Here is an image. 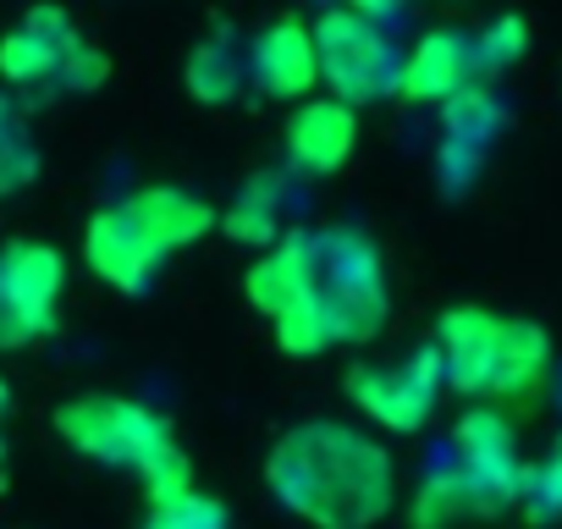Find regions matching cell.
<instances>
[{
	"label": "cell",
	"mask_w": 562,
	"mask_h": 529,
	"mask_svg": "<svg viewBox=\"0 0 562 529\" xmlns=\"http://www.w3.org/2000/svg\"><path fill=\"white\" fill-rule=\"evenodd\" d=\"M248 72L270 100H310V89L321 83L315 67V34L299 18H276L248 40Z\"/></svg>",
	"instance_id": "4fadbf2b"
},
{
	"label": "cell",
	"mask_w": 562,
	"mask_h": 529,
	"mask_svg": "<svg viewBox=\"0 0 562 529\" xmlns=\"http://www.w3.org/2000/svg\"><path fill=\"white\" fill-rule=\"evenodd\" d=\"M469 83H480V72H474V40L458 34V29H430L403 56V72H397V94L414 100V105H447Z\"/></svg>",
	"instance_id": "5bb4252c"
},
{
	"label": "cell",
	"mask_w": 562,
	"mask_h": 529,
	"mask_svg": "<svg viewBox=\"0 0 562 529\" xmlns=\"http://www.w3.org/2000/svg\"><path fill=\"white\" fill-rule=\"evenodd\" d=\"M315 293L331 304L348 348H364L381 337V326L392 315V293H386V264H381V248L370 243V232L315 226Z\"/></svg>",
	"instance_id": "277c9868"
},
{
	"label": "cell",
	"mask_w": 562,
	"mask_h": 529,
	"mask_svg": "<svg viewBox=\"0 0 562 529\" xmlns=\"http://www.w3.org/2000/svg\"><path fill=\"white\" fill-rule=\"evenodd\" d=\"M397 7H403V0H348V12H359V18H370V23L386 18V12H397Z\"/></svg>",
	"instance_id": "cb8c5ba5"
},
{
	"label": "cell",
	"mask_w": 562,
	"mask_h": 529,
	"mask_svg": "<svg viewBox=\"0 0 562 529\" xmlns=\"http://www.w3.org/2000/svg\"><path fill=\"white\" fill-rule=\"evenodd\" d=\"M551 375V337L540 320H507V348H502V375H496V397L502 403H529L540 397Z\"/></svg>",
	"instance_id": "e0dca14e"
},
{
	"label": "cell",
	"mask_w": 562,
	"mask_h": 529,
	"mask_svg": "<svg viewBox=\"0 0 562 529\" xmlns=\"http://www.w3.org/2000/svg\"><path fill=\"white\" fill-rule=\"evenodd\" d=\"M359 149V116L337 100H304L288 122V160L304 177H331Z\"/></svg>",
	"instance_id": "9a60e30c"
},
{
	"label": "cell",
	"mask_w": 562,
	"mask_h": 529,
	"mask_svg": "<svg viewBox=\"0 0 562 529\" xmlns=\"http://www.w3.org/2000/svg\"><path fill=\"white\" fill-rule=\"evenodd\" d=\"M281 215H288V177L281 171H254L232 193V204L215 215V226L232 243H243V248H270L281 237Z\"/></svg>",
	"instance_id": "2e32d148"
},
{
	"label": "cell",
	"mask_w": 562,
	"mask_h": 529,
	"mask_svg": "<svg viewBox=\"0 0 562 529\" xmlns=\"http://www.w3.org/2000/svg\"><path fill=\"white\" fill-rule=\"evenodd\" d=\"M243 293L248 304L265 315V320H281L288 309H299L310 293H315V232H281L243 277Z\"/></svg>",
	"instance_id": "7c38bea8"
},
{
	"label": "cell",
	"mask_w": 562,
	"mask_h": 529,
	"mask_svg": "<svg viewBox=\"0 0 562 529\" xmlns=\"http://www.w3.org/2000/svg\"><path fill=\"white\" fill-rule=\"evenodd\" d=\"M436 353H441V386L463 397H496L502 348H507V315L480 304H452L436 320Z\"/></svg>",
	"instance_id": "9c48e42d"
},
{
	"label": "cell",
	"mask_w": 562,
	"mask_h": 529,
	"mask_svg": "<svg viewBox=\"0 0 562 529\" xmlns=\"http://www.w3.org/2000/svg\"><path fill=\"white\" fill-rule=\"evenodd\" d=\"M310 34H315L321 83L331 89L337 105L359 111V105H375V100H392L397 94L403 56L392 50V40H386L381 23H370V18H359L348 7H326Z\"/></svg>",
	"instance_id": "5b68a950"
},
{
	"label": "cell",
	"mask_w": 562,
	"mask_h": 529,
	"mask_svg": "<svg viewBox=\"0 0 562 529\" xmlns=\"http://www.w3.org/2000/svg\"><path fill=\"white\" fill-rule=\"evenodd\" d=\"M144 529H226V507L215 496H204V491H188L177 502L149 507Z\"/></svg>",
	"instance_id": "603a6c76"
},
{
	"label": "cell",
	"mask_w": 562,
	"mask_h": 529,
	"mask_svg": "<svg viewBox=\"0 0 562 529\" xmlns=\"http://www.w3.org/2000/svg\"><path fill=\"white\" fill-rule=\"evenodd\" d=\"M524 50H529V23L507 12L474 40V72H507L513 61H524Z\"/></svg>",
	"instance_id": "7402d4cb"
},
{
	"label": "cell",
	"mask_w": 562,
	"mask_h": 529,
	"mask_svg": "<svg viewBox=\"0 0 562 529\" xmlns=\"http://www.w3.org/2000/svg\"><path fill=\"white\" fill-rule=\"evenodd\" d=\"M56 436L78 458L105 463V469H133V474H149L160 458L177 452L171 419L155 414L149 403H133V397H116V392L67 397L56 408Z\"/></svg>",
	"instance_id": "3957f363"
},
{
	"label": "cell",
	"mask_w": 562,
	"mask_h": 529,
	"mask_svg": "<svg viewBox=\"0 0 562 529\" xmlns=\"http://www.w3.org/2000/svg\"><path fill=\"white\" fill-rule=\"evenodd\" d=\"M215 204L188 193V188H133L127 199L105 204L89 226H83V264L116 293L138 299L155 288L160 264L182 248H193L199 237L215 232Z\"/></svg>",
	"instance_id": "7a4b0ae2"
},
{
	"label": "cell",
	"mask_w": 562,
	"mask_h": 529,
	"mask_svg": "<svg viewBox=\"0 0 562 529\" xmlns=\"http://www.w3.org/2000/svg\"><path fill=\"white\" fill-rule=\"evenodd\" d=\"M40 177V144L29 138V122L12 100H0V199L23 193Z\"/></svg>",
	"instance_id": "d6986e66"
},
{
	"label": "cell",
	"mask_w": 562,
	"mask_h": 529,
	"mask_svg": "<svg viewBox=\"0 0 562 529\" xmlns=\"http://www.w3.org/2000/svg\"><path fill=\"white\" fill-rule=\"evenodd\" d=\"M342 392L392 436H419L436 414V392H441V353L436 342H425L419 353H408L403 364H353L342 375Z\"/></svg>",
	"instance_id": "ba28073f"
},
{
	"label": "cell",
	"mask_w": 562,
	"mask_h": 529,
	"mask_svg": "<svg viewBox=\"0 0 562 529\" xmlns=\"http://www.w3.org/2000/svg\"><path fill=\"white\" fill-rule=\"evenodd\" d=\"M83 34L61 7H34L7 40H0V78L34 89V83H56L61 67L78 56Z\"/></svg>",
	"instance_id": "30bf717a"
},
{
	"label": "cell",
	"mask_w": 562,
	"mask_h": 529,
	"mask_svg": "<svg viewBox=\"0 0 562 529\" xmlns=\"http://www.w3.org/2000/svg\"><path fill=\"white\" fill-rule=\"evenodd\" d=\"M182 83H188V94L199 105H232L243 94V56H237L226 29H215L210 40L193 45V56L182 67Z\"/></svg>",
	"instance_id": "ac0fdd59"
},
{
	"label": "cell",
	"mask_w": 562,
	"mask_h": 529,
	"mask_svg": "<svg viewBox=\"0 0 562 529\" xmlns=\"http://www.w3.org/2000/svg\"><path fill=\"white\" fill-rule=\"evenodd\" d=\"M61 293H67V259L50 243L23 237L0 248V353L56 337Z\"/></svg>",
	"instance_id": "8992f818"
},
{
	"label": "cell",
	"mask_w": 562,
	"mask_h": 529,
	"mask_svg": "<svg viewBox=\"0 0 562 529\" xmlns=\"http://www.w3.org/2000/svg\"><path fill=\"white\" fill-rule=\"evenodd\" d=\"M441 127H447V138L436 149V171L458 193V188H469L480 177V160H485L491 138L502 133V100H496V89H485V83L458 89L441 105Z\"/></svg>",
	"instance_id": "8fae6325"
},
{
	"label": "cell",
	"mask_w": 562,
	"mask_h": 529,
	"mask_svg": "<svg viewBox=\"0 0 562 529\" xmlns=\"http://www.w3.org/2000/svg\"><path fill=\"white\" fill-rule=\"evenodd\" d=\"M7 414H12V392H7V381H0V425H7ZM7 447V441H0Z\"/></svg>",
	"instance_id": "d4e9b609"
},
{
	"label": "cell",
	"mask_w": 562,
	"mask_h": 529,
	"mask_svg": "<svg viewBox=\"0 0 562 529\" xmlns=\"http://www.w3.org/2000/svg\"><path fill=\"white\" fill-rule=\"evenodd\" d=\"M458 518H469V491L458 480V469H430L425 485L414 491V529H452Z\"/></svg>",
	"instance_id": "ffe728a7"
},
{
	"label": "cell",
	"mask_w": 562,
	"mask_h": 529,
	"mask_svg": "<svg viewBox=\"0 0 562 529\" xmlns=\"http://www.w3.org/2000/svg\"><path fill=\"white\" fill-rule=\"evenodd\" d=\"M265 485L310 529H375L397 507L392 447L342 419L281 430L265 458Z\"/></svg>",
	"instance_id": "6da1fadb"
},
{
	"label": "cell",
	"mask_w": 562,
	"mask_h": 529,
	"mask_svg": "<svg viewBox=\"0 0 562 529\" xmlns=\"http://www.w3.org/2000/svg\"><path fill=\"white\" fill-rule=\"evenodd\" d=\"M452 469L469 491V513H507L518 507L524 491V463H518V436L502 408H469L452 430Z\"/></svg>",
	"instance_id": "52a82bcc"
},
{
	"label": "cell",
	"mask_w": 562,
	"mask_h": 529,
	"mask_svg": "<svg viewBox=\"0 0 562 529\" xmlns=\"http://www.w3.org/2000/svg\"><path fill=\"white\" fill-rule=\"evenodd\" d=\"M518 507L529 513V524H557L562 518V436H557V447L535 469H524Z\"/></svg>",
	"instance_id": "44dd1931"
}]
</instances>
